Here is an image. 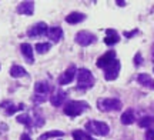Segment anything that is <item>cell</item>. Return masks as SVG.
Listing matches in <instances>:
<instances>
[{
  "label": "cell",
  "instance_id": "obj_1",
  "mask_svg": "<svg viewBox=\"0 0 154 140\" xmlns=\"http://www.w3.org/2000/svg\"><path fill=\"white\" fill-rule=\"evenodd\" d=\"M94 84V77L91 72L87 70V69H80L77 72V86L80 90H86V89H90L93 87Z\"/></svg>",
  "mask_w": 154,
  "mask_h": 140
},
{
  "label": "cell",
  "instance_id": "obj_2",
  "mask_svg": "<svg viewBox=\"0 0 154 140\" xmlns=\"http://www.w3.org/2000/svg\"><path fill=\"white\" fill-rule=\"evenodd\" d=\"M86 130L90 132L91 135L96 136H107L110 132L109 124L104 122H99V120H90L88 123H86Z\"/></svg>",
  "mask_w": 154,
  "mask_h": 140
},
{
  "label": "cell",
  "instance_id": "obj_3",
  "mask_svg": "<svg viewBox=\"0 0 154 140\" xmlns=\"http://www.w3.org/2000/svg\"><path fill=\"white\" fill-rule=\"evenodd\" d=\"M88 109V104L86 101H69L66 106H64V114L70 116V117H76L79 114H82L84 110Z\"/></svg>",
  "mask_w": 154,
  "mask_h": 140
},
{
  "label": "cell",
  "instance_id": "obj_4",
  "mask_svg": "<svg viewBox=\"0 0 154 140\" xmlns=\"http://www.w3.org/2000/svg\"><path fill=\"white\" fill-rule=\"evenodd\" d=\"M97 107H99L101 112H111V110H120L121 109V101L119 99H100L97 101Z\"/></svg>",
  "mask_w": 154,
  "mask_h": 140
},
{
  "label": "cell",
  "instance_id": "obj_5",
  "mask_svg": "<svg viewBox=\"0 0 154 140\" xmlns=\"http://www.w3.org/2000/svg\"><path fill=\"white\" fill-rule=\"evenodd\" d=\"M96 34L90 33V32H86V30H83V32H79V33L76 34V37H74V40H76L77 45L80 46H88L91 45V43H94L96 42Z\"/></svg>",
  "mask_w": 154,
  "mask_h": 140
},
{
  "label": "cell",
  "instance_id": "obj_6",
  "mask_svg": "<svg viewBox=\"0 0 154 140\" xmlns=\"http://www.w3.org/2000/svg\"><path fill=\"white\" fill-rule=\"evenodd\" d=\"M120 67H121L120 62H119V60H114L111 64H109V66L104 69V79H106V80H109V82L116 80V79H117V76H119Z\"/></svg>",
  "mask_w": 154,
  "mask_h": 140
},
{
  "label": "cell",
  "instance_id": "obj_7",
  "mask_svg": "<svg viewBox=\"0 0 154 140\" xmlns=\"http://www.w3.org/2000/svg\"><path fill=\"white\" fill-rule=\"evenodd\" d=\"M49 32V27L44 22H40L37 24H34L27 30V36L29 37H38V36H43V34H47Z\"/></svg>",
  "mask_w": 154,
  "mask_h": 140
},
{
  "label": "cell",
  "instance_id": "obj_8",
  "mask_svg": "<svg viewBox=\"0 0 154 140\" xmlns=\"http://www.w3.org/2000/svg\"><path fill=\"white\" fill-rule=\"evenodd\" d=\"M114 60H116V51L109 50L107 53H104L101 57L97 59V67L106 69L109 64H111V63L114 62Z\"/></svg>",
  "mask_w": 154,
  "mask_h": 140
},
{
  "label": "cell",
  "instance_id": "obj_9",
  "mask_svg": "<svg viewBox=\"0 0 154 140\" xmlns=\"http://www.w3.org/2000/svg\"><path fill=\"white\" fill-rule=\"evenodd\" d=\"M76 74H77V69H76V66H74V64H72V66L67 69L63 74H60V77H59V84H69V83H72Z\"/></svg>",
  "mask_w": 154,
  "mask_h": 140
},
{
  "label": "cell",
  "instance_id": "obj_10",
  "mask_svg": "<svg viewBox=\"0 0 154 140\" xmlns=\"http://www.w3.org/2000/svg\"><path fill=\"white\" fill-rule=\"evenodd\" d=\"M120 36L116 32L114 29H106V37H104V43L109 46H113L116 43H119Z\"/></svg>",
  "mask_w": 154,
  "mask_h": 140
},
{
  "label": "cell",
  "instance_id": "obj_11",
  "mask_svg": "<svg viewBox=\"0 0 154 140\" xmlns=\"http://www.w3.org/2000/svg\"><path fill=\"white\" fill-rule=\"evenodd\" d=\"M64 100H66V92H63L61 89H59L56 93L51 95V97H50V103H51L54 107L61 106Z\"/></svg>",
  "mask_w": 154,
  "mask_h": 140
},
{
  "label": "cell",
  "instance_id": "obj_12",
  "mask_svg": "<svg viewBox=\"0 0 154 140\" xmlns=\"http://www.w3.org/2000/svg\"><path fill=\"white\" fill-rule=\"evenodd\" d=\"M33 11H34V3L33 2H22L20 5L17 6V13H20V14L32 16Z\"/></svg>",
  "mask_w": 154,
  "mask_h": 140
},
{
  "label": "cell",
  "instance_id": "obj_13",
  "mask_svg": "<svg viewBox=\"0 0 154 140\" xmlns=\"http://www.w3.org/2000/svg\"><path fill=\"white\" fill-rule=\"evenodd\" d=\"M47 37L53 42H60L63 39V30L59 26H54V27H49V32H47Z\"/></svg>",
  "mask_w": 154,
  "mask_h": 140
},
{
  "label": "cell",
  "instance_id": "obj_14",
  "mask_svg": "<svg viewBox=\"0 0 154 140\" xmlns=\"http://www.w3.org/2000/svg\"><path fill=\"white\" fill-rule=\"evenodd\" d=\"M50 90H51V86L47 82H37V83L34 84V93L36 95L47 96Z\"/></svg>",
  "mask_w": 154,
  "mask_h": 140
},
{
  "label": "cell",
  "instance_id": "obj_15",
  "mask_svg": "<svg viewBox=\"0 0 154 140\" xmlns=\"http://www.w3.org/2000/svg\"><path fill=\"white\" fill-rule=\"evenodd\" d=\"M20 50H22V54L26 57L27 63H33L34 62V56H33V47L29 45V43H23L20 46Z\"/></svg>",
  "mask_w": 154,
  "mask_h": 140
},
{
  "label": "cell",
  "instance_id": "obj_16",
  "mask_svg": "<svg viewBox=\"0 0 154 140\" xmlns=\"http://www.w3.org/2000/svg\"><path fill=\"white\" fill-rule=\"evenodd\" d=\"M84 19H86V14H84V13L73 11V13H70V14L66 17V22L69 23V24H77V23L83 22Z\"/></svg>",
  "mask_w": 154,
  "mask_h": 140
},
{
  "label": "cell",
  "instance_id": "obj_17",
  "mask_svg": "<svg viewBox=\"0 0 154 140\" xmlns=\"http://www.w3.org/2000/svg\"><path fill=\"white\" fill-rule=\"evenodd\" d=\"M137 82L140 84L146 86V87H149V89H153L154 90V80L150 77L147 73H141V74H138V76H137Z\"/></svg>",
  "mask_w": 154,
  "mask_h": 140
},
{
  "label": "cell",
  "instance_id": "obj_18",
  "mask_svg": "<svg viewBox=\"0 0 154 140\" xmlns=\"http://www.w3.org/2000/svg\"><path fill=\"white\" fill-rule=\"evenodd\" d=\"M27 72H26V69L22 67V66H19V64H13L10 67V76L11 77H23V76H26Z\"/></svg>",
  "mask_w": 154,
  "mask_h": 140
},
{
  "label": "cell",
  "instance_id": "obj_19",
  "mask_svg": "<svg viewBox=\"0 0 154 140\" xmlns=\"http://www.w3.org/2000/svg\"><path fill=\"white\" fill-rule=\"evenodd\" d=\"M134 120H136V117H134V112H133L131 109L126 110V112L121 114V123L123 124H131V123H134Z\"/></svg>",
  "mask_w": 154,
  "mask_h": 140
},
{
  "label": "cell",
  "instance_id": "obj_20",
  "mask_svg": "<svg viewBox=\"0 0 154 140\" xmlns=\"http://www.w3.org/2000/svg\"><path fill=\"white\" fill-rule=\"evenodd\" d=\"M2 106L5 107V106H9L7 107V110H6V113L7 114H14V113L17 112V110H23L24 109V104H19V106H14V104H10L9 101H5V103H2Z\"/></svg>",
  "mask_w": 154,
  "mask_h": 140
},
{
  "label": "cell",
  "instance_id": "obj_21",
  "mask_svg": "<svg viewBox=\"0 0 154 140\" xmlns=\"http://www.w3.org/2000/svg\"><path fill=\"white\" fill-rule=\"evenodd\" d=\"M154 124V117L153 116H146V117H143V119H140L138 120V126L140 127H151Z\"/></svg>",
  "mask_w": 154,
  "mask_h": 140
},
{
  "label": "cell",
  "instance_id": "obj_22",
  "mask_svg": "<svg viewBox=\"0 0 154 140\" xmlns=\"http://www.w3.org/2000/svg\"><path fill=\"white\" fill-rule=\"evenodd\" d=\"M64 135L63 132H59V130H53V132H47V133H44L38 137V140H47L50 137H61V136Z\"/></svg>",
  "mask_w": 154,
  "mask_h": 140
},
{
  "label": "cell",
  "instance_id": "obj_23",
  "mask_svg": "<svg viewBox=\"0 0 154 140\" xmlns=\"http://www.w3.org/2000/svg\"><path fill=\"white\" fill-rule=\"evenodd\" d=\"M73 139L74 140H93L88 135H86L84 132H80V130L73 132Z\"/></svg>",
  "mask_w": 154,
  "mask_h": 140
},
{
  "label": "cell",
  "instance_id": "obj_24",
  "mask_svg": "<svg viewBox=\"0 0 154 140\" xmlns=\"http://www.w3.org/2000/svg\"><path fill=\"white\" fill-rule=\"evenodd\" d=\"M17 122H19V123H22V124H24V126H27V127H30V126L33 124L30 116H27V114H20V116L17 117Z\"/></svg>",
  "mask_w": 154,
  "mask_h": 140
},
{
  "label": "cell",
  "instance_id": "obj_25",
  "mask_svg": "<svg viewBox=\"0 0 154 140\" xmlns=\"http://www.w3.org/2000/svg\"><path fill=\"white\" fill-rule=\"evenodd\" d=\"M50 43H37L36 45V51H38V53H46V51H49L50 50Z\"/></svg>",
  "mask_w": 154,
  "mask_h": 140
},
{
  "label": "cell",
  "instance_id": "obj_26",
  "mask_svg": "<svg viewBox=\"0 0 154 140\" xmlns=\"http://www.w3.org/2000/svg\"><path fill=\"white\" fill-rule=\"evenodd\" d=\"M33 101H34V103H43V101H46V96L36 95V93H34V96H33Z\"/></svg>",
  "mask_w": 154,
  "mask_h": 140
},
{
  "label": "cell",
  "instance_id": "obj_27",
  "mask_svg": "<svg viewBox=\"0 0 154 140\" xmlns=\"http://www.w3.org/2000/svg\"><path fill=\"white\" fill-rule=\"evenodd\" d=\"M43 123H44V120H43V117L42 116H38V114H36L34 116V126H43Z\"/></svg>",
  "mask_w": 154,
  "mask_h": 140
},
{
  "label": "cell",
  "instance_id": "obj_28",
  "mask_svg": "<svg viewBox=\"0 0 154 140\" xmlns=\"http://www.w3.org/2000/svg\"><path fill=\"white\" fill-rule=\"evenodd\" d=\"M141 63H143V56H141L140 53H137V54L134 56V64H136V66H140Z\"/></svg>",
  "mask_w": 154,
  "mask_h": 140
},
{
  "label": "cell",
  "instance_id": "obj_29",
  "mask_svg": "<svg viewBox=\"0 0 154 140\" xmlns=\"http://www.w3.org/2000/svg\"><path fill=\"white\" fill-rule=\"evenodd\" d=\"M146 140H154V129H147V132H146Z\"/></svg>",
  "mask_w": 154,
  "mask_h": 140
},
{
  "label": "cell",
  "instance_id": "obj_30",
  "mask_svg": "<svg viewBox=\"0 0 154 140\" xmlns=\"http://www.w3.org/2000/svg\"><path fill=\"white\" fill-rule=\"evenodd\" d=\"M138 33V30L136 29V30H133V32H124V36H126L127 39H130V37H133L134 34H137Z\"/></svg>",
  "mask_w": 154,
  "mask_h": 140
},
{
  "label": "cell",
  "instance_id": "obj_31",
  "mask_svg": "<svg viewBox=\"0 0 154 140\" xmlns=\"http://www.w3.org/2000/svg\"><path fill=\"white\" fill-rule=\"evenodd\" d=\"M20 140H32V139H30V136H29L27 133H23V135L20 136Z\"/></svg>",
  "mask_w": 154,
  "mask_h": 140
},
{
  "label": "cell",
  "instance_id": "obj_32",
  "mask_svg": "<svg viewBox=\"0 0 154 140\" xmlns=\"http://www.w3.org/2000/svg\"><path fill=\"white\" fill-rule=\"evenodd\" d=\"M0 130H3V132H6V130H7V126H6L5 123H0Z\"/></svg>",
  "mask_w": 154,
  "mask_h": 140
},
{
  "label": "cell",
  "instance_id": "obj_33",
  "mask_svg": "<svg viewBox=\"0 0 154 140\" xmlns=\"http://www.w3.org/2000/svg\"><path fill=\"white\" fill-rule=\"evenodd\" d=\"M116 3H117L119 6H126V2H123V0H117Z\"/></svg>",
  "mask_w": 154,
  "mask_h": 140
},
{
  "label": "cell",
  "instance_id": "obj_34",
  "mask_svg": "<svg viewBox=\"0 0 154 140\" xmlns=\"http://www.w3.org/2000/svg\"><path fill=\"white\" fill-rule=\"evenodd\" d=\"M151 51H153L151 54H153V59H154V45H153V49H151Z\"/></svg>",
  "mask_w": 154,
  "mask_h": 140
}]
</instances>
